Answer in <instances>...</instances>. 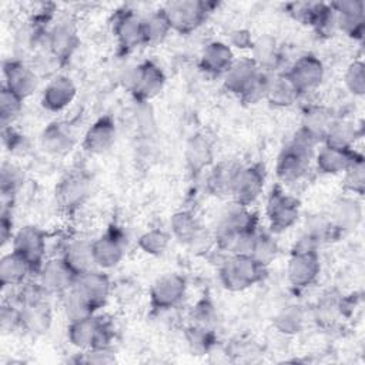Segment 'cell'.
Listing matches in <instances>:
<instances>
[{
  "mask_svg": "<svg viewBox=\"0 0 365 365\" xmlns=\"http://www.w3.org/2000/svg\"><path fill=\"white\" fill-rule=\"evenodd\" d=\"M185 164L191 174L198 175L214 163V145L212 141L202 133H197L190 137L185 144Z\"/></svg>",
  "mask_w": 365,
  "mask_h": 365,
  "instance_id": "obj_28",
  "label": "cell"
},
{
  "mask_svg": "<svg viewBox=\"0 0 365 365\" xmlns=\"http://www.w3.org/2000/svg\"><path fill=\"white\" fill-rule=\"evenodd\" d=\"M336 29L354 40H362L365 30V3L361 0H339L331 3Z\"/></svg>",
  "mask_w": 365,
  "mask_h": 365,
  "instance_id": "obj_21",
  "label": "cell"
},
{
  "mask_svg": "<svg viewBox=\"0 0 365 365\" xmlns=\"http://www.w3.org/2000/svg\"><path fill=\"white\" fill-rule=\"evenodd\" d=\"M165 86V74L163 68L151 61L144 60L134 66L125 74V87L138 104H145L158 96Z\"/></svg>",
  "mask_w": 365,
  "mask_h": 365,
  "instance_id": "obj_6",
  "label": "cell"
},
{
  "mask_svg": "<svg viewBox=\"0 0 365 365\" xmlns=\"http://www.w3.org/2000/svg\"><path fill=\"white\" fill-rule=\"evenodd\" d=\"M23 181V175L21 171L13 165V164H7L4 163L1 167V194L3 198H13V195L16 194L17 188L20 187Z\"/></svg>",
  "mask_w": 365,
  "mask_h": 365,
  "instance_id": "obj_46",
  "label": "cell"
},
{
  "mask_svg": "<svg viewBox=\"0 0 365 365\" xmlns=\"http://www.w3.org/2000/svg\"><path fill=\"white\" fill-rule=\"evenodd\" d=\"M321 274V259L318 251H291L287 264V279L289 285L302 291L314 285Z\"/></svg>",
  "mask_w": 365,
  "mask_h": 365,
  "instance_id": "obj_16",
  "label": "cell"
},
{
  "mask_svg": "<svg viewBox=\"0 0 365 365\" xmlns=\"http://www.w3.org/2000/svg\"><path fill=\"white\" fill-rule=\"evenodd\" d=\"M267 181V171L262 163L240 165L230 198L232 202L251 207L262 194Z\"/></svg>",
  "mask_w": 365,
  "mask_h": 365,
  "instance_id": "obj_9",
  "label": "cell"
},
{
  "mask_svg": "<svg viewBox=\"0 0 365 365\" xmlns=\"http://www.w3.org/2000/svg\"><path fill=\"white\" fill-rule=\"evenodd\" d=\"M362 135V130L358 128L352 121L338 118L331 127L322 144L338 147V148H355L356 140Z\"/></svg>",
  "mask_w": 365,
  "mask_h": 365,
  "instance_id": "obj_35",
  "label": "cell"
},
{
  "mask_svg": "<svg viewBox=\"0 0 365 365\" xmlns=\"http://www.w3.org/2000/svg\"><path fill=\"white\" fill-rule=\"evenodd\" d=\"M74 144L76 137L67 121H51L40 134V147L44 153L54 157L68 154Z\"/></svg>",
  "mask_w": 365,
  "mask_h": 365,
  "instance_id": "obj_26",
  "label": "cell"
},
{
  "mask_svg": "<svg viewBox=\"0 0 365 365\" xmlns=\"http://www.w3.org/2000/svg\"><path fill=\"white\" fill-rule=\"evenodd\" d=\"M362 220L361 202L354 197H344L336 201L331 221L338 232L355 230Z\"/></svg>",
  "mask_w": 365,
  "mask_h": 365,
  "instance_id": "obj_34",
  "label": "cell"
},
{
  "mask_svg": "<svg viewBox=\"0 0 365 365\" xmlns=\"http://www.w3.org/2000/svg\"><path fill=\"white\" fill-rule=\"evenodd\" d=\"M113 288L114 285L108 274L101 268H93L77 275L71 289L86 301L93 312H97L107 304Z\"/></svg>",
  "mask_w": 365,
  "mask_h": 365,
  "instance_id": "obj_10",
  "label": "cell"
},
{
  "mask_svg": "<svg viewBox=\"0 0 365 365\" xmlns=\"http://www.w3.org/2000/svg\"><path fill=\"white\" fill-rule=\"evenodd\" d=\"M117 125L110 114L98 117L84 133L81 145L88 154H104L115 143Z\"/></svg>",
  "mask_w": 365,
  "mask_h": 365,
  "instance_id": "obj_23",
  "label": "cell"
},
{
  "mask_svg": "<svg viewBox=\"0 0 365 365\" xmlns=\"http://www.w3.org/2000/svg\"><path fill=\"white\" fill-rule=\"evenodd\" d=\"M38 275V284L47 292V295H63L74 285L77 274L67 265L61 257L46 259Z\"/></svg>",
  "mask_w": 365,
  "mask_h": 365,
  "instance_id": "obj_19",
  "label": "cell"
},
{
  "mask_svg": "<svg viewBox=\"0 0 365 365\" xmlns=\"http://www.w3.org/2000/svg\"><path fill=\"white\" fill-rule=\"evenodd\" d=\"M235 48L240 50H251L254 46V40L251 37V31L245 30V29H237L230 34V43H228Z\"/></svg>",
  "mask_w": 365,
  "mask_h": 365,
  "instance_id": "obj_48",
  "label": "cell"
},
{
  "mask_svg": "<svg viewBox=\"0 0 365 365\" xmlns=\"http://www.w3.org/2000/svg\"><path fill=\"white\" fill-rule=\"evenodd\" d=\"M46 46L57 64H66L80 46L77 27L68 20L54 23L47 33Z\"/></svg>",
  "mask_w": 365,
  "mask_h": 365,
  "instance_id": "obj_18",
  "label": "cell"
},
{
  "mask_svg": "<svg viewBox=\"0 0 365 365\" xmlns=\"http://www.w3.org/2000/svg\"><path fill=\"white\" fill-rule=\"evenodd\" d=\"M240 165L241 164L228 160L215 164L207 181L208 191L217 197H230Z\"/></svg>",
  "mask_w": 365,
  "mask_h": 365,
  "instance_id": "obj_33",
  "label": "cell"
},
{
  "mask_svg": "<svg viewBox=\"0 0 365 365\" xmlns=\"http://www.w3.org/2000/svg\"><path fill=\"white\" fill-rule=\"evenodd\" d=\"M191 318H192V324L214 329V325L217 322V311H215V307L211 302V299L207 297L200 299L192 307Z\"/></svg>",
  "mask_w": 365,
  "mask_h": 365,
  "instance_id": "obj_45",
  "label": "cell"
},
{
  "mask_svg": "<svg viewBox=\"0 0 365 365\" xmlns=\"http://www.w3.org/2000/svg\"><path fill=\"white\" fill-rule=\"evenodd\" d=\"M170 227L173 237L194 251L208 250V244L215 245L214 234L210 235L205 231L192 211H177L170 220Z\"/></svg>",
  "mask_w": 365,
  "mask_h": 365,
  "instance_id": "obj_13",
  "label": "cell"
},
{
  "mask_svg": "<svg viewBox=\"0 0 365 365\" xmlns=\"http://www.w3.org/2000/svg\"><path fill=\"white\" fill-rule=\"evenodd\" d=\"M251 50L254 51V61L262 71L272 73L275 67H278L281 61V54L272 38H261L258 41H254Z\"/></svg>",
  "mask_w": 365,
  "mask_h": 365,
  "instance_id": "obj_38",
  "label": "cell"
},
{
  "mask_svg": "<svg viewBox=\"0 0 365 365\" xmlns=\"http://www.w3.org/2000/svg\"><path fill=\"white\" fill-rule=\"evenodd\" d=\"M114 331L107 321L97 314L70 321L67 327L68 342L80 351L108 349Z\"/></svg>",
  "mask_w": 365,
  "mask_h": 365,
  "instance_id": "obj_4",
  "label": "cell"
},
{
  "mask_svg": "<svg viewBox=\"0 0 365 365\" xmlns=\"http://www.w3.org/2000/svg\"><path fill=\"white\" fill-rule=\"evenodd\" d=\"M305 325V311L301 305L289 304L274 317V327L284 335H295Z\"/></svg>",
  "mask_w": 365,
  "mask_h": 365,
  "instance_id": "obj_36",
  "label": "cell"
},
{
  "mask_svg": "<svg viewBox=\"0 0 365 365\" xmlns=\"http://www.w3.org/2000/svg\"><path fill=\"white\" fill-rule=\"evenodd\" d=\"M143 30L145 46L161 43L168 36V33L173 31L161 9L143 17Z\"/></svg>",
  "mask_w": 365,
  "mask_h": 365,
  "instance_id": "obj_37",
  "label": "cell"
},
{
  "mask_svg": "<svg viewBox=\"0 0 365 365\" xmlns=\"http://www.w3.org/2000/svg\"><path fill=\"white\" fill-rule=\"evenodd\" d=\"M336 120L338 117L331 108L319 104H311L302 111L299 131L311 138L315 144H322Z\"/></svg>",
  "mask_w": 365,
  "mask_h": 365,
  "instance_id": "obj_24",
  "label": "cell"
},
{
  "mask_svg": "<svg viewBox=\"0 0 365 365\" xmlns=\"http://www.w3.org/2000/svg\"><path fill=\"white\" fill-rule=\"evenodd\" d=\"M364 154L355 148H338L327 144H321V148L315 151L314 161L317 170L327 175L344 174L346 168Z\"/></svg>",
  "mask_w": 365,
  "mask_h": 365,
  "instance_id": "obj_25",
  "label": "cell"
},
{
  "mask_svg": "<svg viewBox=\"0 0 365 365\" xmlns=\"http://www.w3.org/2000/svg\"><path fill=\"white\" fill-rule=\"evenodd\" d=\"M34 274L29 262L13 250L0 259V284L3 288L24 285L27 277Z\"/></svg>",
  "mask_w": 365,
  "mask_h": 365,
  "instance_id": "obj_31",
  "label": "cell"
},
{
  "mask_svg": "<svg viewBox=\"0 0 365 365\" xmlns=\"http://www.w3.org/2000/svg\"><path fill=\"white\" fill-rule=\"evenodd\" d=\"M170 241H171L170 232H167L161 228H153V230L143 232L138 237L137 244L143 252L153 255V257H158L167 251Z\"/></svg>",
  "mask_w": 365,
  "mask_h": 365,
  "instance_id": "obj_40",
  "label": "cell"
},
{
  "mask_svg": "<svg viewBox=\"0 0 365 365\" xmlns=\"http://www.w3.org/2000/svg\"><path fill=\"white\" fill-rule=\"evenodd\" d=\"M187 278L178 272L158 277L150 288V305L155 311H168L178 307L187 295Z\"/></svg>",
  "mask_w": 365,
  "mask_h": 365,
  "instance_id": "obj_12",
  "label": "cell"
},
{
  "mask_svg": "<svg viewBox=\"0 0 365 365\" xmlns=\"http://www.w3.org/2000/svg\"><path fill=\"white\" fill-rule=\"evenodd\" d=\"M344 175V190L352 195H364L365 192V157H359L354 161Z\"/></svg>",
  "mask_w": 365,
  "mask_h": 365,
  "instance_id": "obj_43",
  "label": "cell"
},
{
  "mask_svg": "<svg viewBox=\"0 0 365 365\" xmlns=\"http://www.w3.org/2000/svg\"><path fill=\"white\" fill-rule=\"evenodd\" d=\"M24 98L9 90L7 87L1 86L0 91V121H1V128L10 127L13 121L19 117L23 108Z\"/></svg>",
  "mask_w": 365,
  "mask_h": 365,
  "instance_id": "obj_42",
  "label": "cell"
},
{
  "mask_svg": "<svg viewBox=\"0 0 365 365\" xmlns=\"http://www.w3.org/2000/svg\"><path fill=\"white\" fill-rule=\"evenodd\" d=\"M190 348L197 354H208L217 344L215 331L211 328L191 324L185 332Z\"/></svg>",
  "mask_w": 365,
  "mask_h": 365,
  "instance_id": "obj_41",
  "label": "cell"
},
{
  "mask_svg": "<svg viewBox=\"0 0 365 365\" xmlns=\"http://www.w3.org/2000/svg\"><path fill=\"white\" fill-rule=\"evenodd\" d=\"M215 3L204 0H178L165 3L161 10L165 14L173 31L191 34L198 30L210 17Z\"/></svg>",
  "mask_w": 365,
  "mask_h": 365,
  "instance_id": "obj_5",
  "label": "cell"
},
{
  "mask_svg": "<svg viewBox=\"0 0 365 365\" xmlns=\"http://www.w3.org/2000/svg\"><path fill=\"white\" fill-rule=\"evenodd\" d=\"M278 254V244L271 231H257L252 240L250 255L254 257L261 264L267 265L275 259Z\"/></svg>",
  "mask_w": 365,
  "mask_h": 365,
  "instance_id": "obj_39",
  "label": "cell"
},
{
  "mask_svg": "<svg viewBox=\"0 0 365 365\" xmlns=\"http://www.w3.org/2000/svg\"><path fill=\"white\" fill-rule=\"evenodd\" d=\"M344 83L348 91L356 97H362L365 94V66L362 60H355L348 64Z\"/></svg>",
  "mask_w": 365,
  "mask_h": 365,
  "instance_id": "obj_44",
  "label": "cell"
},
{
  "mask_svg": "<svg viewBox=\"0 0 365 365\" xmlns=\"http://www.w3.org/2000/svg\"><path fill=\"white\" fill-rule=\"evenodd\" d=\"M91 192V178L83 170H74L66 174L56 185L54 197L57 205L64 212L77 211Z\"/></svg>",
  "mask_w": 365,
  "mask_h": 365,
  "instance_id": "obj_11",
  "label": "cell"
},
{
  "mask_svg": "<svg viewBox=\"0 0 365 365\" xmlns=\"http://www.w3.org/2000/svg\"><path fill=\"white\" fill-rule=\"evenodd\" d=\"M127 250V237L115 224L110 225L103 234L93 240V254L97 268L110 269L117 267Z\"/></svg>",
  "mask_w": 365,
  "mask_h": 365,
  "instance_id": "obj_14",
  "label": "cell"
},
{
  "mask_svg": "<svg viewBox=\"0 0 365 365\" xmlns=\"http://www.w3.org/2000/svg\"><path fill=\"white\" fill-rule=\"evenodd\" d=\"M113 34L121 54H128L135 48L145 46L143 17L131 9L115 11L113 19Z\"/></svg>",
  "mask_w": 365,
  "mask_h": 365,
  "instance_id": "obj_15",
  "label": "cell"
},
{
  "mask_svg": "<svg viewBox=\"0 0 365 365\" xmlns=\"http://www.w3.org/2000/svg\"><path fill=\"white\" fill-rule=\"evenodd\" d=\"M3 86L24 100L30 97L38 86L36 70L20 58H9L3 61Z\"/></svg>",
  "mask_w": 365,
  "mask_h": 365,
  "instance_id": "obj_20",
  "label": "cell"
},
{
  "mask_svg": "<svg viewBox=\"0 0 365 365\" xmlns=\"http://www.w3.org/2000/svg\"><path fill=\"white\" fill-rule=\"evenodd\" d=\"M221 285L228 291H245L267 277V265L250 254L227 255L218 268Z\"/></svg>",
  "mask_w": 365,
  "mask_h": 365,
  "instance_id": "obj_3",
  "label": "cell"
},
{
  "mask_svg": "<svg viewBox=\"0 0 365 365\" xmlns=\"http://www.w3.org/2000/svg\"><path fill=\"white\" fill-rule=\"evenodd\" d=\"M11 250L23 257L33 272L37 274L46 262L47 232L37 225H24L14 232L11 238Z\"/></svg>",
  "mask_w": 365,
  "mask_h": 365,
  "instance_id": "obj_8",
  "label": "cell"
},
{
  "mask_svg": "<svg viewBox=\"0 0 365 365\" xmlns=\"http://www.w3.org/2000/svg\"><path fill=\"white\" fill-rule=\"evenodd\" d=\"M217 228L241 232H255L258 230V215L257 212L251 211V207L232 202V205L222 214Z\"/></svg>",
  "mask_w": 365,
  "mask_h": 365,
  "instance_id": "obj_32",
  "label": "cell"
},
{
  "mask_svg": "<svg viewBox=\"0 0 365 365\" xmlns=\"http://www.w3.org/2000/svg\"><path fill=\"white\" fill-rule=\"evenodd\" d=\"M235 61L231 46L225 41L212 40L207 43L200 54V68L210 76H222Z\"/></svg>",
  "mask_w": 365,
  "mask_h": 365,
  "instance_id": "obj_27",
  "label": "cell"
},
{
  "mask_svg": "<svg viewBox=\"0 0 365 365\" xmlns=\"http://www.w3.org/2000/svg\"><path fill=\"white\" fill-rule=\"evenodd\" d=\"M315 147L317 144L298 130L277 157L275 174L278 180L284 184L299 181L311 167Z\"/></svg>",
  "mask_w": 365,
  "mask_h": 365,
  "instance_id": "obj_2",
  "label": "cell"
},
{
  "mask_svg": "<svg viewBox=\"0 0 365 365\" xmlns=\"http://www.w3.org/2000/svg\"><path fill=\"white\" fill-rule=\"evenodd\" d=\"M77 96V86L74 80L66 74H57L41 91V106L50 113H60L66 110Z\"/></svg>",
  "mask_w": 365,
  "mask_h": 365,
  "instance_id": "obj_22",
  "label": "cell"
},
{
  "mask_svg": "<svg viewBox=\"0 0 365 365\" xmlns=\"http://www.w3.org/2000/svg\"><path fill=\"white\" fill-rule=\"evenodd\" d=\"M0 322L3 332H11L17 328H20V311L19 307H14L11 304L3 305L1 314H0Z\"/></svg>",
  "mask_w": 365,
  "mask_h": 365,
  "instance_id": "obj_47",
  "label": "cell"
},
{
  "mask_svg": "<svg viewBox=\"0 0 365 365\" xmlns=\"http://www.w3.org/2000/svg\"><path fill=\"white\" fill-rule=\"evenodd\" d=\"M265 214L269 231L281 234L297 224L301 214V202L281 185H275L267 197Z\"/></svg>",
  "mask_w": 365,
  "mask_h": 365,
  "instance_id": "obj_7",
  "label": "cell"
},
{
  "mask_svg": "<svg viewBox=\"0 0 365 365\" xmlns=\"http://www.w3.org/2000/svg\"><path fill=\"white\" fill-rule=\"evenodd\" d=\"M301 97V93L292 84L287 73H277L269 76L265 100L277 108H287L294 106Z\"/></svg>",
  "mask_w": 365,
  "mask_h": 365,
  "instance_id": "obj_30",
  "label": "cell"
},
{
  "mask_svg": "<svg viewBox=\"0 0 365 365\" xmlns=\"http://www.w3.org/2000/svg\"><path fill=\"white\" fill-rule=\"evenodd\" d=\"M285 73L302 96L321 86L325 77V67L319 57L312 53H305L299 56Z\"/></svg>",
  "mask_w": 365,
  "mask_h": 365,
  "instance_id": "obj_17",
  "label": "cell"
},
{
  "mask_svg": "<svg viewBox=\"0 0 365 365\" xmlns=\"http://www.w3.org/2000/svg\"><path fill=\"white\" fill-rule=\"evenodd\" d=\"M271 74L262 71L252 57H242L224 74V88L245 104H257L265 100Z\"/></svg>",
  "mask_w": 365,
  "mask_h": 365,
  "instance_id": "obj_1",
  "label": "cell"
},
{
  "mask_svg": "<svg viewBox=\"0 0 365 365\" xmlns=\"http://www.w3.org/2000/svg\"><path fill=\"white\" fill-rule=\"evenodd\" d=\"M60 257L77 275L97 268L93 254V240L78 238L68 241L63 247Z\"/></svg>",
  "mask_w": 365,
  "mask_h": 365,
  "instance_id": "obj_29",
  "label": "cell"
}]
</instances>
